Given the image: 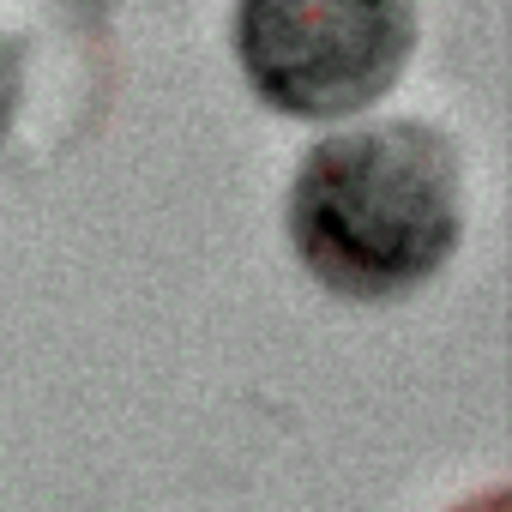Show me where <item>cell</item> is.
<instances>
[{
    "label": "cell",
    "instance_id": "cell-3",
    "mask_svg": "<svg viewBox=\"0 0 512 512\" xmlns=\"http://www.w3.org/2000/svg\"><path fill=\"white\" fill-rule=\"evenodd\" d=\"M19 103H25V43L13 31H0V145L19 121Z\"/></svg>",
    "mask_w": 512,
    "mask_h": 512
},
{
    "label": "cell",
    "instance_id": "cell-2",
    "mask_svg": "<svg viewBox=\"0 0 512 512\" xmlns=\"http://www.w3.org/2000/svg\"><path fill=\"white\" fill-rule=\"evenodd\" d=\"M416 0H235V61L266 109L350 121L416 55Z\"/></svg>",
    "mask_w": 512,
    "mask_h": 512
},
{
    "label": "cell",
    "instance_id": "cell-4",
    "mask_svg": "<svg viewBox=\"0 0 512 512\" xmlns=\"http://www.w3.org/2000/svg\"><path fill=\"white\" fill-rule=\"evenodd\" d=\"M452 512H506V488H488L482 500H464V506H452Z\"/></svg>",
    "mask_w": 512,
    "mask_h": 512
},
{
    "label": "cell",
    "instance_id": "cell-1",
    "mask_svg": "<svg viewBox=\"0 0 512 512\" xmlns=\"http://www.w3.org/2000/svg\"><path fill=\"white\" fill-rule=\"evenodd\" d=\"M464 235V163L428 121L326 133L290 187V241L314 284L350 302L422 290Z\"/></svg>",
    "mask_w": 512,
    "mask_h": 512
}]
</instances>
